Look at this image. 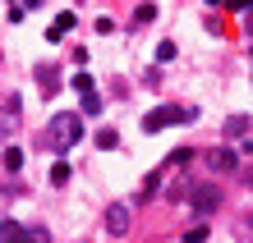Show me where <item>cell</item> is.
Masks as SVG:
<instances>
[{"label":"cell","instance_id":"cell-15","mask_svg":"<svg viewBox=\"0 0 253 243\" xmlns=\"http://www.w3.org/2000/svg\"><path fill=\"white\" fill-rule=\"evenodd\" d=\"M157 19V5H138V14H133V23H152Z\"/></svg>","mask_w":253,"mask_h":243},{"label":"cell","instance_id":"cell-14","mask_svg":"<svg viewBox=\"0 0 253 243\" xmlns=\"http://www.w3.org/2000/svg\"><path fill=\"white\" fill-rule=\"evenodd\" d=\"M23 165V151L19 147H5V170H19Z\"/></svg>","mask_w":253,"mask_h":243},{"label":"cell","instance_id":"cell-11","mask_svg":"<svg viewBox=\"0 0 253 243\" xmlns=\"http://www.w3.org/2000/svg\"><path fill=\"white\" fill-rule=\"evenodd\" d=\"M83 97V115H101V97L97 92H79Z\"/></svg>","mask_w":253,"mask_h":243},{"label":"cell","instance_id":"cell-7","mask_svg":"<svg viewBox=\"0 0 253 243\" xmlns=\"http://www.w3.org/2000/svg\"><path fill=\"white\" fill-rule=\"evenodd\" d=\"M106 230H111V234H125V230H129V207H111V211H106Z\"/></svg>","mask_w":253,"mask_h":243},{"label":"cell","instance_id":"cell-20","mask_svg":"<svg viewBox=\"0 0 253 243\" xmlns=\"http://www.w3.org/2000/svg\"><path fill=\"white\" fill-rule=\"evenodd\" d=\"M0 230H5V225H0Z\"/></svg>","mask_w":253,"mask_h":243},{"label":"cell","instance_id":"cell-9","mask_svg":"<svg viewBox=\"0 0 253 243\" xmlns=\"http://www.w3.org/2000/svg\"><path fill=\"white\" fill-rule=\"evenodd\" d=\"M69 174H74V170H69L65 161H55V165H51V184H55V188H65V184H69Z\"/></svg>","mask_w":253,"mask_h":243},{"label":"cell","instance_id":"cell-4","mask_svg":"<svg viewBox=\"0 0 253 243\" xmlns=\"http://www.w3.org/2000/svg\"><path fill=\"white\" fill-rule=\"evenodd\" d=\"M207 165H212L216 174H235L240 170V156H235L230 147H216V151H207Z\"/></svg>","mask_w":253,"mask_h":243},{"label":"cell","instance_id":"cell-12","mask_svg":"<svg viewBox=\"0 0 253 243\" xmlns=\"http://www.w3.org/2000/svg\"><path fill=\"white\" fill-rule=\"evenodd\" d=\"M97 147H106V151L120 147V133H115V129H101V133H97Z\"/></svg>","mask_w":253,"mask_h":243},{"label":"cell","instance_id":"cell-5","mask_svg":"<svg viewBox=\"0 0 253 243\" xmlns=\"http://www.w3.org/2000/svg\"><path fill=\"white\" fill-rule=\"evenodd\" d=\"M19 124V97H9V101H0V138Z\"/></svg>","mask_w":253,"mask_h":243},{"label":"cell","instance_id":"cell-3","mask_svg":"<svg viewBox=\"0 0 253 243\" xmlns=\"http://www.w3.org/2000/svg\"><path fill=\"white\" fill-rule=\"evenodd\" d=\"M189 207L198 211V216H212V211L221 207V188L216 184H193L189 188Z\"/></svg>","mask_w":253,"mask_h":243},{"label":"cell","instance_id":"cell-2","mask_svg":"<svg viewBox=\"0 0 253 243\" xmlns=\"http://www.w3.org/2000/svg\"><path fill=\"white\" fill-rule=\"evenodd\" d=\"M189 119H198V110H189V105H157V110L143 115V129L157 133V129H170V124H189Z\"/></svg>","mask_w":253,"mask_h":243},{"label":"cell","instance_id":"cell-10","mask_svg":"<svg viewBox=\"0 0 253 243\" xmlns=\"http://www.w3.org/2000/svg\"><path fill=\"white\" fill-rule=\"evenodd\" d=\"M23 243H51V234L42 230V225H28V230H23Z\"/></svg>","mask_w":253,"mask_h":243},{"label":"cell","instance_id":"cell-8","mask_svg":"<svg viewBox=\"0 0 253 243\" xmlns=\"http://www.w3.org/2000/svg\"><path fill=\"white\" fill-rule=\"evenodd\" d=\"M74 23H79V19H74V14H69V9H65V14H55V28H46V41H60V37L69 33V28H74Z\"/></svg>","mask_w":253,"mask_h":243},{"label":"cell","instance_id":"cell-6","mask_svg":"<svg viewBox=\"0 0 253 243\" xmlns=\"http://www.w3.org/2000/svg\"><path fill=\"white\" fill-rule=\"evenodd\" d=\"M37 87L42 92H55V87H60V69L55 65H37Z\"/></svg>","mask_w":253,"mask_h":243},{"label":"cell","instance_id":"cell-16","mask_svg":"<svg viewBox=\"0 0 253 243\" xmlns=\"http://www.w3.org/2000/svg\"><path fill=\"white\" fill-rule=\"evenodd\" d=\"M249 129V119L244 115H235V119H226V138H230V133H244Z\"/></svg>","mask_w":253,"mask_h":243},{"label":"cell","instance_id":"cell-13","mask_svg":"<svg viewBox=\"0 0 253 243\" xmlns=\"http://www.w3.org/2000/svg\"><path fill=\"white\" fill-rule=\"evenodd\" d=\"M0 243H23V225H5V230H0Z\"/></svg>","mask_w":253,"mask_h":243},{"label":"cell","instance_id":"cell-18","mask_svg":"<svg viewBox=\"0 0 253 243\" xmlns=\"http://www.w3.org/2000/svg\"><path fill=\"white\" fill-rule=\"evenodd\" d=\"M244 33H249V37H253V9H249V14H244Z\"/></svg>","mask_w":253,"mask_h":243},{"label":"cell","instance_id":"cell-19","mask_svg":"<svg viewBox=\"0 0 253 243\" xmlns=\"http://www.w3.org/2000/svg\"><path fill=\"white\" fill-rule=\"evenodd\" d=\"M244 188L253 193V165H249V170H244Z\"/></svg>","mask_w":253,"mask_h":243},{"label":"cell","instance_id":"cell-17","mask_svg":"<svg viewBox=\"0 0 253 243\" xmlns=\"http://www.w3.org/2000/svg\"><path fill=\"white\" fill-rule=\"evenodd\" d=\"M203 239H207V225H193V230L184 234V243H203Z\"/></svg>","mask_w":253,"mask_h":243},{"label":"cell","instance_id":"cell-1","mask_svg":"<svg viewBox=\"0 0 253 243\" xmlns=\"http://www.w3.org/2000/svg\"><path fill=\"white\" fill-rule=\"evenodd\" d=\"M83 138V115H74V110H60V115H51L46 119V129H42V147L55 151V156H65V151Z\"/></svg>","mask_w":253,"mask_h":243}]
</instances>
